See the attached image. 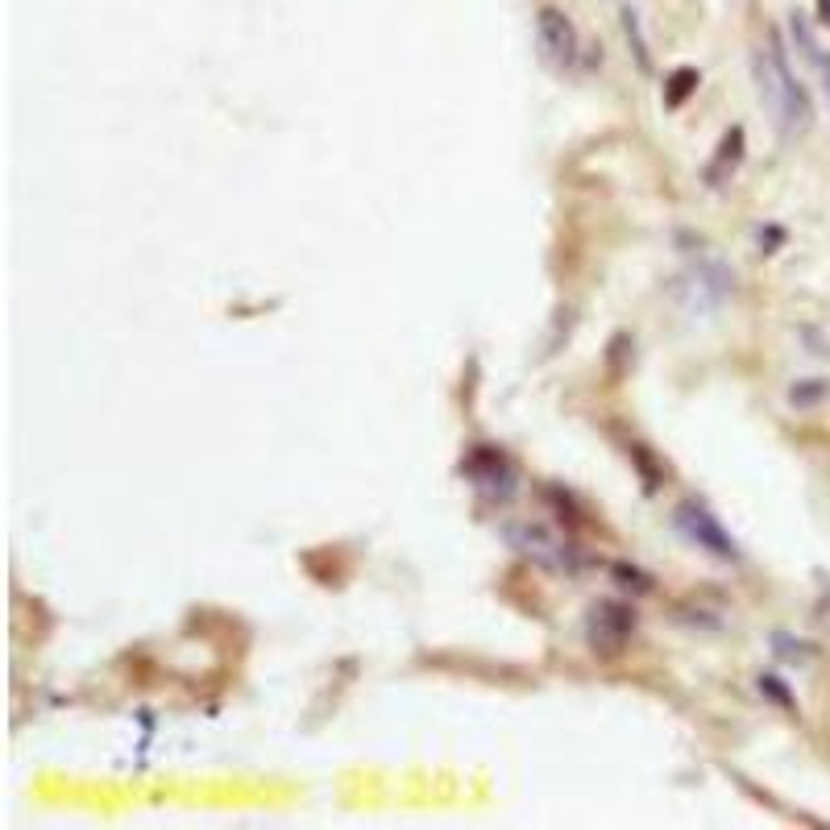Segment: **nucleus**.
I'll list each match as a JSON object with an SVG mask.
<instances>
[{"mask_svg": "<svg viewBox=\"0 0 830 830\" xmlns=\"http://www.w3.org/2000/svg\"><path fill=\"white\" fill-rule=\"evenodd\" d=\"M760 694H768L772 702H781L785 710H797V706H793V694L781 685V677H772V673H764V677H760Z\"/></svg>", "mask_w": 830, "mask_h": 830, "instance_id": "1a4fd4ad", "label": "nucleus"}, {"mask_svg": "<svg viewBox=\"0 0 830 830\" xmlns=\"http://www.w3.org/2000/svg\"><path fill=\"white\" fill-rule=\"evenodd\" d=\"M673 523L689 544L710 552L714 561H739V544L731 540V532L723 528V523H718V515L706 503H698V498H685V503L677 507V515H673Z\"/></svg>", "mask_w": 830, "mask_h": 830, "instance_id": "f03ea898", "label": "nucleus"}, {"mask_svg": "<svg viewBox=\"0 0 830 830\" xmlns=\"http://www.w3.org/2000/svg\"><path fill=\"white\" fill-rule=\"evenodd\" d=\"M615 577H623V586H627V590H635V594H648V590H652V577H644L640 569L615 565Z\"/></svg>", "mask_w": 830, "mask_h": 830, "instance_id": "9b49d317", "label": "nucleus"}, {"mask_svg": "<svg viewBox=\"0 0 830 830\" xmlns=\"http://www.w3.org/2000/svg\"><path fill=\"white\" fill-rule=\"evenodd\" d=\"M752 71H756V88H760V100L768 104V113L777 117V125L785 133H801V129H810L814 113H810V96L806 88L797 83L789 59H785V50L777 38H768L764 50H756V59H752Z\"/></svg>", "mask_w": 830, "mask_h": 830, "instance_id": "f257e3e1", "label": "nucleus"}, {"mask_svg": "<svg viewBox=\"0 0 830 830\" xmlns=\"http://www.w3.org/2000/svg\"><path fill=\"white\" fill-rule=\"evenodd\" d=\"M814 67L822 71V79H826V96H830V59H826V54H818V63H814Z\"/></svg>", "mask_w": 830, "mask_h": 830, "instance_id": "f8f14e48", "label": "nucleus"}, {"mask_svg": "<svg viewBox=\"0 0 830 830\" xmlns=\"http://www.w3.org/2000/svg\"><path fill=\"white\" fill-rule=\"evenodd\" d=\"M739 158H743V129H731L723 142H718V154H714V162L706 166V183H723L735 166H739Z\"/></svg>", "mask_w": 830, "mask_h": 830, "instance_id": "423d86ee", "label": "nucleus"}, {"mask_svg": "<svg viewBox=\"0 0 830 830\" xmlns=\"http://www.w3.org/2000/svg\"><path fill=\"white\" fill-rule=\"evenodd\" d=\"M830 395V386L822 382V378H810V382H797L793 391H789V403L793 407H814V403H822Z\"/></svg>", "mask_w": 830, "mask_h": 830, "instance_id": "0eeeda50", "label": "nucleus"}, {"mask_svg": "<svg viewBox=\"0 0 830 830\" xmlns=\"http://www.w3.org/2000/svg\"><path fill=\"white\" fill-rule=\"evenodd\" d=\"M623 30H627V38L635 42V54H640V67L648 71V67H652V59H648V46H644V34H640V21H635V13H623Z\"/></svg>", "mask_w": 830, "mask_h": 830, "instance_id": "9d476101", "label": "nucleus"}, {"mask_svg": "<svg viewBox=\"0 0 830 830\" xmlns=\"http://www.w3.org/2000/svg\"><path fill=\"white\" fill-rule=\"evenodd\" d=\"M536 38H540V50H544V59L552 67L565 71V67L577 63L581 42H577V25L569 21V13H561V9H540L536 13Z\"/></svg>", "mask_w": 830, "mask_h": 830, "instance_id": "7ed1b4c3", "label": "nucleus"}, {"mask_svg": "<svg viewBox=\"0 0 830 830\" xmlns=\"http://www.w3.org/2000/svg\"><path fill=\"white\" fill-rule=\"evenodd\" d=\"M694 88H698V71H694V67H681V71L673 75V88H669V96H664V104L677 108V104H681L689 92H694Z\"/></svg>", "mask_w": 830, "mask_h": 830, "instance_id": "6e6552de", "label": "nucleus"}, {"mask_svg": "<svg viewBox=\"0 0 830 830\" xmlns=\"http://www.w3.org/2000/svg\"><path fill=\"white\" fill-rule=\"evenodd\" d=\"M635 631V615L631 606L623 602H594L590 606V623H586V635L594 652H619L627 644V635Z\"/></svg>", "mask_w": 830, "mask_h": 830, "instance_id": "20e7f679", "label": "nucleus"}, {"mask_svg": "<svg viewBox=\"0 0 830 830\" xmlns=\"http://www.w3.org/2000/svg\"><path fill=\"white\" fill-rule=\"evenodd\" d=\"M731 283H735V279H731V270H727V266L702 262V266L685 279V291H689L685 308H689V312H714L718 303L731 295Z\"/></svg>", "mask_w": 830, "mask_h": 830, "instance_id": "39448f33", "label": "nucleus"}, {"mask_svg": "<svg viewBox=\"0 0 830 830\" xmlns=\"http://www.w3.org/2000/svg\"><path fill=\"white\" fill-rule=\"evenodd\" d=\"M822 13H826V21H830V0H822Z\"/></svg>", "mask_w": 830, "mask_h": 830, "instance_id": "ddd939ff", "label": "nucleus"}]
</instances>
